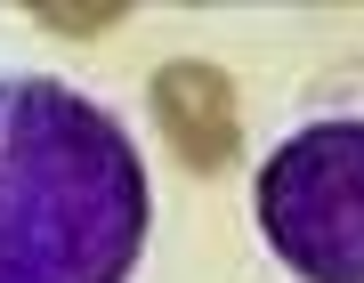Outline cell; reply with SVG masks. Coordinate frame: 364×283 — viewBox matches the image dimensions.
Instances as JSON below:
<instances>
[{
  "label": "cell",
  "mask_w": 364,
  "mask_h": 283,
  "mask_svg": "<svg viewBox=\"0 0 364 283\" xmlns=\"http://www.w3.org/2000/svg\"><path fill=\"white\" fill-rule=\"evenodd\" d=\"M146 170L130 129L49 73L0 81V283H130Z\"/></svg>",
  "instance_id": "cell-1"
},
{
  "label": "cell",
  "mask_w": 364,
  "mask_h": 283,
  "mask_svg": "<svg viewBox=\"0 0 364 283\" xmlns=\"http://www.w3.org/2000/svg\"><path fill=\"white\" fill-rule=\"evenodd\" d=\"M259 235L299 283H364V122L291 129L259 162Z\"/></svg>",
  "instance_id": "cell-2"
},
{
  "label": "cell",
  "mask_w": 364,
  "mask_h": 283,
  "mask_svg": "<svg viewBox=\"0 0 364 283\" xmlns=\"http://www.w3.org/2000/svg\"><path fill=\"white\" fill-rule=\"evenodd\" d=\"M154 122L170 138V154L186 170H227L235 146H243V114H235V90L219 65L203 57H178L154 73Z\"/></svg>",
  "instance_id": "cell-3"
},
{
  "label": "cell",
  "mask_w": 364,
  "mask_h": 283,
  "mask_svg": "<svg viewBox=\"0 0 364 283\" xmlns=\"http://www.w3.org/2000/svg\"><path fill=\"white\" fill-rule=\"evenodd\" d=\"M41 16V25H49V33H105V25H114V0H105V9H33Z\"/></svg>",
  "instance_id": "cell-4"
}]
</instances>
